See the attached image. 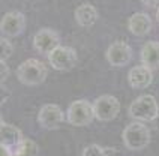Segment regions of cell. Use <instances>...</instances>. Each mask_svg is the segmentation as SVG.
Wrapping results in <instances>:
<instances>
[{
  "mask_svg": "<svg viewBox=\"0 0 159 156\" xmlns=\"http://www.w3.org/2000/svg\"><path fill=\"white\" fill-rule=\"evenodd\" d=\"M23 140H24L23 134L18 128L9 125V123H5V122L0 123V143H2L0 146L9 149L14 153L23 143Z\"/></svg>",
  "mask_w": 159,
  "mask_h": 156,
  "instance_id": "cell-11",
  "label": "cell"
},
{
  "mask_svg": "<svg viewBox=\"0 0 159 156\" xmlns=\"http://www.w3.org/2000/svg\"><path fill=\"white\" fill-rule=\"evenodd\" d=\"M150 129L141 122L129 123L122 132V140H123L125 147L134 150V152H138V150L147 147L150 143Z\"/></svg>",
  "mask_w": 159,
  "mask_h": 156,
  "instance_id": "cell-1",
  "label": "cell"
},
{
  "mask_svg": "<svg viewBox=\"0 0 159 156\" xmlns=\"http://www.w3.org/2000/svg\"><path fill=\"white\" fill-rule=\"evenodd\" d=\"M156 20H158V23H159V9L156 11Z\"/></svg>",
  "mask_w": 159,
  "mask_h": 156,
  "instance_id": "cell-23",
  "label": "cell"
},
{
  "mask_svg": "<svg viewBox=\"0 0 159 156\" xmlns=\"http://www.w3.org/2000/svg\"><path fill=\"white\" fill-rule=\"evenodd\" d=\"M74 17H75V21L81 27H90L98 21L99 14H98V9L92 3H83L75 9Z\"/></svg>",
  "mask_w": 159,
  "mask_h": 156,
  "instance_id": "cell-14",
  "label": "cell"
},
{
  "mask_svg": "<svg viewBox=\"0 0 159 156\" xmlns=\"http://www.w3.org/2000/svg\"><path fill=\"white\" fill-rule=\"evenodd\" d=\"M66 119L72 126H87L90 125L95 117V111H93V104H90L86 99H77L74 101L68 111H66Z\"/></svg>",
  "mask_w": 159,
  "mask_h": 156,
  "instance_id": "cell-4",
  "label": "cell"
},
{
  "mask_svg": "<svg viewBox=\"0 0 159 156\" xmlns=\"http://www.w3.org/2000/svg\"><path fill=\"white\" fill-rule=\"evenodd\" d=\"M143 3L150 9H159V0H143Z\"/></svg>",
  "mask_w": 159,
  "mask_h": 156,
  "instance_id": "cell-20",
  "label": "cell"
},
{
  "mask_svg": "<svg viewBox=\"0 0 159 156\" xmlns=\"http://www.w3.org/2000/svg\"><path fill=\"white\" fill-rule=\"evenodd\" d=\"M132 59V50L131 47L123 41H116L107 50V60L114 68L126 66Z\"/></svg>",
  "mask_w": 159,
  "mask_h": 156,
  "instance_id": "cell-9",
  "label": "cell"
},
{
  "mask_svg": "<svg viewBox=\"0 0 159 156\" xmlns=\"http://www.w3.org/2000/svg\"><path fill=\"white\" fill-rule=\"evenodd\" d=\"M39 147L33 140L30 138H24L23 143L20 144V147L12 153L14 156H38Z\"/></svg>",
  "mask_w": 159,
  "mask_h": 156,
  "instance_id": "cell-17",
  "label": "cell"
},
{
  "mask_svg": "<svg viewBox=\"0 0 159 156\" xmlns=\"http://www.w3.org/2000/svg\"><path fill=\"white\" fill-rule=\"evenodd\" d=\"M26 29V17L20 12V11H11L6 12L3 18H2V23H0V30L3 36H8V38H15L20 36Z\"/></svg>",
  "mask_w": 159,
  "mask_h": 156,
  "instance_id": "cell-7",
  "label": "cell"
},
{
  "mask_svg": "<svg viewBox=\"0 0 159 156\" xmlns=\"http://www.w3.org/2000/svg\"><path fill=\"white\" fill-rule=\"evenodd\" d=\"M33 45H35L36 51L48 56L60 45V36L57 35L56 30L45 27V29L38 30V33L33 38Z\"/></svg>",
  "mask_w": 159,
  "mask_h": 156,
  "instance_id": "cell-10",
  "label": "cell"
},
{
  "mask_svg": "<svg viewBox=\"0 0 159 156\" xmlns=\"http://www.w3.org/2000/svg\"><path fill=\"white\" fill-rule=\"evenodd\" d=\"M93 111L98 120L110 122L116 119L120 113V102L116 96L102 95L96 98V101L93 102Z\"/></svg>",
  "mask_w": 159,
  "mask_h": 156,
  "instance_id": "cell-5",
  "label": "cell"
},
{
  "mask_svg": "<svg viewBox=\"0 0 159 156\" xmlns=\"http://www.w3.org/2000/svg\"><path fill=\"white\" fill-rule=\"evenodd\" d=\"M48 75V69L38 59H29L23 62L17 69V78L24 86H38L44 83Z\"/></svg>",
  "mask_w": 159,
  "mask_h": 156,
  "instance_id": "cell-2",
  "label": "cell"
},
{
  "mask_svg": "<svg viewBox=\"0 0 159 156\" xmlns=\"http://www.w3.org/2000/svg\"><path fill=\"white\" fill-rule=\"evenodd\" d=\"M141 62L149 69H159V42L149 41L141 48Z\"/></svg>",
  "mask_w": 159,
  "mask_h": 156,
  "instance_id": "cell-15",
  "label": "cell"
},
{
  "mask_svg": "<svg viewBox=\"0 0 159 156\" xmlns=\"http://www.w3.org/2000/svg\"><path fill=\"white\" fill-rule=\"evenodd\" d=\"M48 62L56 71H71L77 65L78 56L72 47L59 45L51 54H48Z\"/></svg>",
  "mask_w": 159,
  "mask_h": 156,
  "instance_id": "cell-6",
  "label": "cell"
},
{
  "mask_svg": "<svg viewBox=\"0 0 159 156\" xmlns=\"http://www.w3.org/2000/svg\"><path fill=\"white\" fill-rule=\"evenodd\" d=\"M0 68H2V75H0V78H2V81H5L9 75V68H8V65L5 63V60L0 62Z\"/></svg>",
  "mask_w": 159,
  "mask_h": 156,
  "instance_id": "cell-19",
  "label": "cell"
},
{
  "mask_svg": "<svg viewBox=\"0 0 159 156\" xmlns=\"http://www.w3.org/2000/svg\"><path fill=\"white\" fill-rule=\"evenodd\" d=\"M152 125H153V128H156V129L159 131V114L152 120Z\"/></svg>",
  "mask_w": 159,
  "mask_h": 156,
  "instance_id": "cell-22",
  "label": "cell"
},
{
  "mask_svg": "<svg viewBox=\"0 0 159 156\" xmlns=\"http://www.w3.org/2000/svg\"><path fill=\"white\" fill-rule=\"evenodd\" d=\"M83 156H120L119 150L113 147H102L99 144H90L83 150Z\"/></svg>",
  "mask_w": 159,
  "mask_h": 156,
  "instance_id": "cell-16",
  "label": "cell"
},
{
  "mask_svg": "<svg viewBox=\"0 0 159 156\" xmlns=\"http://www.w3.org/2000/svg\"><path fill=\"white\" fill-rule=\"evenodd\" d=\"M152 80H153L152 69H149L144 65L143 66H135L128 74V81L134 89H146V87H149L152 84Z\"/></svg>",
  "mask_w": 159,
  "mask_h": 156,
  "instance_id": "cell-12",
  "label": "cell"
},
{
  "mask_svg": "<svg viewBox=\"0 0 159 156\" xmlns=\"http://www.w3.org/2000/svg\"><path fill=\"white\" fill-rule=\"evenodd\" d=\"M0 156H14V155H12V152H11L9 149L0 146Z\"/></svg>",
  "mask_w": 159,
  "mask_h": 156,
  "instance_id": "cell-21",
  "label": "cell"
},
{
  "mask_svg": "<svg viewBox=\"0 0 159 156\" xmlns=\"http://www.w3.org/2000/svg\"><path fill=\"white\" fill-rule=\"evenodd\" d=\"M159 114V105L152 95L138 96L129 105V116L135 122H152Z\"/></svg>",
  "mask_w": 159,
  "mask_h": 156,
  "instance_id": "cell-3",
  "label": "cell"
},
{
  "mask_svg": "<svg viewBox=\"0 0 159 156\" xmlns=\"http://www.w3.org/2000/svg\"><path fill=\"white\" fill-rule=\"evenodd\" d=\"M0 47H2V60L9 59V57L12 56V53H14V47H12V44L9 42L8 39L3 36V38L0 39Z\"/></svg>",
  "mask_w": 159,
  "mask_h": 156,
  "instance_id": "cell-18",
  "label": "cell"
},
{
  "mask_svg": "<svg viewBox=\"0 0 159 156\" xmlns=\"http://www.w3.org/2000/svg\"><path fill=\"white\" fill-rule=\"evenodd\" d=\"M128 29L135 36H146L152 30V20L144 12H137L128 20Z\"/></svg>",
  "mask_w": 159,
  "mask_h": 156,
  "instance_id": "cell-13",
  "label": "cell"
},
{
  "mask_svg": "<svg viewBox=\"0 0 159 156\" xmlns=\"http://www.w3.org/2000/svg\"><path fill=\"white\" fill-rule=\"evenodd\" d=\"M65 120L63 110L57 104H45L38 113V122L45 129H57Z\"/></svg>",
  "mask_w": 159,
  "mask_h": 156,
  "instance_id": "cell-8",
  "label": "cell"
}]
</instances>
